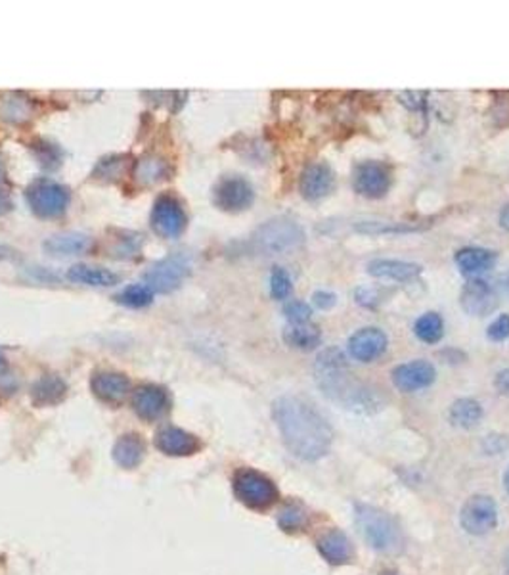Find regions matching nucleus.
Here are the masks:
<instances>
[{
  "label": "nucleus",
  "mask_w": 509,
  "mask_h": 575,
  "mask_svg": "<svg viewBox=\"0 0 509 575\" xmlns=\"http://www.w3.org/2000/svg\"><path fill=\"white\" fill-rule=\"evenodd\" d=\"M285 447L303 460H318L327 455L334 431L320 412L301 398L284 395L272 405Z\"/></svg>",
  "instance_id": "f257e3e1"
},
{
  "label": "nucleus",
  "mask_w": 509,
  "mask_h": 575,
  "mask_svg": "<svg viewBox=\"0 0 509 575\" xmlns=\"http://www.w3.org/2000/svg\"><path fill=\"white\" fill-rule=\"evenodd\" d=\"M314 372L320 389L330 399L339 401L347 409L358 412H372L375 409H381L379 393L353 380L347 357H344L341 349L327 348L325 351H322L316 358Z\"/></svg>",
  "instance_id": "f03ea898"
},
{
  "label": "nucleus",
  "mask_w": 509,
  "mask_h": 575,
  "mask_svg": "<svg viewBox=\"0 0 509 575\" xmlns=\"http://www.w3.org/2000/svg\"><path fill=\"white\" fill-rule=\"evenodd\" d=\"M354 520L362 537L375 550L396 552L400 549V543H403L400 528L387 512L375 507L358 505Z\"/></svg>",
  "instance_id": "7ed1b4c3"
},
{
  "label": "nucleus",
  "mask_w": 509,
  "mask_h": 575,
  "mask_svg": "<svg viewBox=\"0 0 509 575\" xmlns=\"http://www.w3.org/2000/svg\"><path fill=\"white\" fill-rule=\"evenodd\" d=\"M304 242V230L289 217H274L253 232L249 240L253 251L264 256L284 254Z\"/></svg>",
  "instance_id": "20e7f679"
},
{
  "label": "nucleus",
  "mask_w": 509,
  "mask_h": 575,
  "mask_svg": "<svg viewBox=\"0 0 509 575\" xmlns=\"http://www.w3.org/2000/svg\"><path fill=\"white\" fill-rule=\"evenodd\" d=\"M25 200L31 211L41 219H54L65 213L71 194L69 190L50 178H36L25 190Z\"/></svg>",
  "instance_id": "39448f33"
},
{
  "label": "nucleus",
  "mask_w": 509,
  "mask_h": 575,
  "mask_svg": "<svg viewBox=\"0 0 509 575\" xmlns=\"http://www.w3.org/2000/svg\"><path fill=\"white\" fill-rule=\"evenodd\" d=\"M234 491L244 505L254 510H264L278 500V489L266 476L254 470H240L234 479Z\"/></svg>",
  "instance_id": "423d86ee"
},
{
  "label": "nucleus",
  "mask_w": 509,
  "mask_h": 575,
  "mask_svg": "<svg viewBox=\"0 0 509 575\" xmlns=\"http://www.w3.org/2000/svg\"><path fill=\"white\" fill-rule=\"evenodd\" d=\"M192 271L190 259L182 254H173L157 261L148 273L144 275V284L155 294H169L182 286Z\"/></svg>",
  "instance_id": "0eeeda50"
},
{
  "label": "nucleus",
  "mask_w": 509,
  "mask_h": 575,
  "mask_svg": "<svg viewBox=\"0 0 509 575\" xmlns=\"http://www.w3.org/2000/svg\"><path fill=\"white\" fill-rule=\"evenodd\" d=\"M150 223L157 237L178 238L182 232L186 230L188 217H186L185 207H182V204L176 200V197L163 194L157 197L152 207Z\"/></svg>",
  "instance_id": "6e6552de"
},
{
  "label": "nucleus",
  "mask_w": 509,
  "mask_h": 575,
  "mask_svg": "<svg viewBox=\"0 0 509 575\" xmlns=\"http://www.w3.org/2000/svg\"><path fill=\"white\" fill-rule=\"evenodd\" d=\"M254 190L247 178L240 175L223 177L213 188V204L228 213H240L251 207Z\"/></svg>",
  "instance_id": "1a4fd4ad"
},
{
  "label": "nucleus",
  "mask_w": 509,
  "mask_h": 575,
  "mask_svg": "<svg viewBox=\"0 0 509 575\" xmlns=\"http://www.w3.org/2000/svg\"><path fill=\"white\" fill-rule=\"evenodd\" d=\"M391 183H393V175L384 161H377V159L360 161L353 171L354 190L364 197H372V200L384 197L389 192Z\"/></svg>",
  "instance_id": "9d476101"
},
{
  "label": "nucleus",
  "mask_w": 509,
  "mask_h": 575,
  "mask_svg": "<svg viewBox=\"0 0 509 575\" xmlns=\"http://www.w3.org/2000/svg\"><path fill=\"white\" fill-rule=\"evenodd\" d=\"M460 520L464 530L471 535H484L488 531H493L498 524L496 502L486 495L471 497L462 509Z\"/></svg>",
  "instance_id": "9b49d317"
},
{
  "label": "nucleus",
  "mask_w": 509,
  "mask_h": 575,
  "mask_svg": "<svg viewBox=\"0 0 509 575\" xmlns=\"http://www.w3.org/2000/svg\"><path fill=\"white\" fill-rule=\"evenodd\" d=\"M498 290L483 278L469 280L460 296L462 309L471 317H486L498 308Z\"/></svg>",
  "instance_id": "f8f14e48"
},
{
  "label": "nucleus",
  "mask_w": 509,
  "mask_h": 575,
  "mask_svg": "<svg viewBox=\"0 0 509 575\" xmlns=\"http://www.w3.org/2000/svg\"><path fill=\"white\" fill-rule=\"evenodd\" d=\"M335 187V175L334 169L325 164V161H318V164L306 166L301 173L299 190L304 200L318 202L324 200L325 196H330Z\"/></svg>",
  "instance_id": "ddd939ff"
},
{
  "label": "nucleus",
  "mask_w": 509,
  "mask_h": 575,
  "mask_svg": "<svg viewBox=\"0 0 509 575\" xmlns=\"http://www.w3.org/2000/svg\"><path fill=\"white\" fill-rule=\"evenodd\" d=\"M389 339L385 332L377 327H366L356 330L349 338V353L360 363H372L387 351Z\"/></svg>",
  "instance_id": "4468645a"
},
{
  "label": "nucleus",
  "mask_w": 509,
  "mask_h": 575,
  "mask_svg": "<svg viewBox=\"0 0 509 575\" xmlns=\"http://www.w3.org/2000/svg\"><path fill=\"white\" fill-rule=\"evenodd\" d=\"M434 367L424 358H417V361L404 363L393 370V384L400 391H420L434 382Z\"/></svg>",
  "instance_id": "2eb2a0df"
},
{
  "label": "nucleus",
  "mask_w": 509,
  "mask_h": 575,
  "mask_svg": "<svg viewBox=\"0 0 509 575\" xmlns=\"http://www.w3.org/2000/svg\"><path fill=\"white\" fill-rule=\"evenodd\" d=\"M133 405L136 415L144 420H157L169 410V393L159 386H140L135 391Z\"/></svg>",
  "instance_id": "dca6fc26"
},
{
  "label": "nucleus",
  "mask_w": 509,
  "mask_h": 575,
  "mask_svg": "<svg viewBox=\"0 0 509 575\" xmlns=\"http://www.w3.org/2000/svg\"><path fill=\"white\" fill-rule=\"evenodd\" d=\"M366 271L368 275L375 278L408 282L422 275V265L412 263V261H400V259H374L368 263Z\"/></svg>",
  "instance_id": "f3484780"
},
{
  "label": "nucleus",
  "mask_w": 509,
  "mask_h": 575,
  "mask_svg": "<svg viewBox=\"0 0 509 575\" xmlns=\"http://www.w3.org/2000/svg\"><path fill=\"white\" fill-rule=\"evenodd\" d=\"M496 259H498L496 251L488 247H475V246L460 249L456 257H454L460 271L467 277H479L490 271V268L496 265Z\"/></svg>",
  "instance_id": "a211bd4d"
},
{
  "label": "nucleus",
  "mask_w": 509,
  "mask_h": 575,
  "mask_svg": "<svg viewBox=\"0 0 509 575\" xmlns=\"http://www.w3.org/2000/svg\"><path fill=\"white\" fill-rule=\"evenodd\" d=\"M93 391L105 403H119L129 393V378L119 372H98L93 378Z\"/></svg>",
  "instance_id": "6ab92c4d"
},
{
  "label": "nucleus",
  "mask_w": 509,
  "mask_h": 575,
  "mask_svg": "<svg viewBox=\"0 0 509 575\" xmlns=\"http://www.w3.org/2000/svg\"><path fill=\"white\" fill-rule=\"evenodd\" d=\"M157 447L173 457H186L197 451L199 441L180 428H163L157 434Z\"/></svg>",
  "instance_id": "aec40b11"
},
{
  "label": "nucleus",
  "mask_w": 509,
  "mask_h": 575,
  "mask_svg": "<svg viewBox=\"0 0 509 575\" xmlns=\"http://www.w3.org/2000/svg\"><path fill=\"white\" fill-rule=\"evenodd\" d=\"M318 550L324 559L334 566L347 564L353 559L351 541L347 539V535L337 530L327 531L318 539Z\"/></svg>",
  "instance_id": "412c9836"
},
{
  "label": "nucleus",
  "mask_w": 509,
  "mask_h": 575,
  "mask_svg": "<svg viewBox=\"0 0 509 575\" xmlns=\"http://www.w3.org/2000/svg\"><path fill=\"white\" fill-rule=\"evenodd\" d=\"M93 240L81 232H62V235L50 237L43 247L48 251L50 256H60V257H69V256H81L85 251L90 249Z\"/></svg>",
  "instance_id": "4be33fe9"
},
{
  "label": "nucleus",
  "mask_w": 509,
  "mask_h": 575,
  "mask_svg": "<svg viewBox=\"0 0 509 575\" xmlns=\"http://www.w3.org/2000/svg\"><path fill=\"white\" fill-rule=\"evenodd\" d=\"M67 278L71 282L85 284V286H95V288H105L114 286L119 282V277L107 268L102 267H93V265H73L67 271Z\"/></svg>",
  "instance_id": "5701e85b"
},
{
  "label": "nucleus",
  "mask_w": 509,
  "mask_h": 575,
  "mask_svg": "<svg viewBox=\"0 0 509 575\" xmlns=\"http://www.w3.org/2000/svg\"><path fill=\"white\" fill-rule=\"evenodd\" d=\"M284 341L289 348L311 351L320 346L322 332L316 325H311V322H304V325H289L284 330Z\"/></svg>",
  "instance_id": "b1692460"
},
{
  "label": "nucleus",
  "mask_w": 509,
  "mask_h": 575,
  "mask_svg": "<svg viewBox=\"0 0 509 575\" xmlns=\"http://www.w3.org/2000/svg\"><path fill=\"white\" fill-rule=\"evenodd\" d=\"M135 175H136V181L142 185H155L169 178V166L163 157L145 156L136 164Z\"/></svg>",
  "instance_id": "393cba45"
},
{
  "label": "nucleus",
  "mask_w": 509,
  "mask_h": 575,
  "mask_svg": "<svg viewBox=\"0 0 509 575\" xmlns=\"http://www.w3.org/2000/svg\"><path fill=\"white\" fill-rule=\"evenodd\" d=\"M65 384L58 376H43V378L33 386V401L36 405H54L64 399Z\"/></svg>",
  "instance_id": "a878e982"
},
{
  "label": "nucleus",
  "mask_w": 509,
  "mask_h": 575,
  "mask_svg": "<svg viewBox=\"0 0 509 575\" xmlns=\"http://www.w3.org/2000/svg\"><path fill=\"white\" fill-rule=\"evenodd\" d=\"M483 419V407L475 399H458L450 409V420L458 428H475Z\"/></svg>",
  "instance_id": "bb28decb"
},
{
  "label": "nucleus",
  "mask_w": 509,
  "mask_h": 575,
  "mask_svg": "<svg viewBox=\"0 0 509 575\" xmlns=\"http://www.w3.org/2000/svg\"><path fill=\"white\" fill-rule=\"evenodd\" d=\"M115 462L125 469H135L144 457V443L138 436H123L114 449Z\"/></svg>",
  "instance_id": "cd10ccee"
},
{
  "label": "nucleus",
  "mask_w": 509,
  "mask_h": 575,
  "mask_svg": "<svg viewBox=\"0 0 509 575\" xmlns=\"http://www.w3.org/2000/svg\"><path fill=\"white\" fill-rule=\"evenodd\" d=\"M414 334L417 339H422L424 344H436L444 336V322L439 313H424L420 318L415 320L414 325Z\"/></svg>",
  "instance_id": "c85d7f7f"
},
{
  "label": "nucleus",
  "mask_w": 509,
  "mask_h": 575,
  "mask_svg": "<svg viewBox=\"0 0 509 575\" xmlns=\"http://www.w3.org/2000/svg\"><path fill=\"white\" fill-rule=\"evenodd\" d=\"M115 299L121 305H125V308L142 309V308H148V305L154 301V292L145 284H131V286H126L125 290H121L115 296Z\"/></svg>",
  "instance_id": "c756f323"
},
{
  "label": "nucleus",
  "mask_w": 509,
  "mask_h": 575,
  "mask_svg": "<svg viewBox=\"0 0 509 575\" xmlns=\"http://www.w3.org/2000/svg\"><path fill=\"white\" fill-rule=\"evenodd\" d=\"M358 232L364 235H403V232H417L422 230V225H410V223H384V221H364L354 225Z\"/></svg>",
  "instance_id": "7c9ffc66"
},
{
  "label": "nucleus",
  "mask_w": 509,
  "mask_h": 575,
  "mask_svg": "<svg viewBox=\"0 0 509 575\" xmlns=\"http://www.w3.org/2000/svg\"><path fill=\"white\" fill-rule=\"evenodd\" d=\"M278 524L287 533L299 531L306 524V512L303 510L301 505H295V502H291V505H285L282 509V512L278 516Z\"/></svg>",
  "instance_id": "2f4dec72"
},
{
  "label": "nucleus",
  "mask_w": 509,
  "mask_h": 575,
  "mask_svg": "<svg viewBox=\"0 0 509 575\" xmlns=\"http://www.w3.org/2000/svg\"><path fill=\"white\" fill-rule=\"evenodd\" d=\"M291 290H294V284H291V278L287 275L285 268L282 267H274L270 273V294L274 299H285L289 298Z\"/></svg>",
  "instance_id": "473e14b6"
},
{
  "label": "nucleus",
  "mask_w": 509,
  "mask_h": 575,
  "mask_svg": "<svg viewBox=\"0 0 509 575\" xmlns=\"http://www.w3.org/2000/svg\"><path fill=\"white\" fill-rule=\"evenodd\" d=\"M284 315L289 320V325H304V322H311L313 309L308 303L294 299L284 305Z\"/></svg>",
  "instance_id": "72a5a7b5"
},
{
  "label": "nucleus",
  "mask_w": 509,
  "mask_h": 575,
  "mask_svg": "<svg viewBox=\"0 0 509 575\" xmlns=\"http://www.w3.org/2000/svg\"><path fill=\"white\" fill-rule=\"evenodd\" d=\"M354 298L362 305V308H368V309H374L381 303V292L377 290V288L362 286L354 292Z\"/></svg>",
  "instance_id": "f704fd0d"
},
{
  "label": "nucleus",
  "mask_w": 509,
  "mask_h": 575,
  "mask_svg": "<svg viewBox=\"0 0 509 575\" xmlns=\"http://www.w3.org/2000/svg\"><path fill=\"white\" fill-rule=\"evenodd\" d=\"M486 336L490 341H504L509 338V315H500L493 325L488 327Z\"/></svg>",
  "instance_id": "c9c22d12"
},
{
  "label": "nucleus",
  "mask_w": 509,
  "mask_h": 575,
  "mask_svg": "<svg viewBox=\"0 0 509 575\" xmlns=\"http://www.w3.org/2000/svg\"><path fill=\"white\" fill-rule=\"evenodd\" d=\"M313 303L316 305L318 309H322V311H327V309H332L334 305L337 303V296L334 294V292H327V290H318V292H314V296H313Z\"/></svg>",
  "instance_id": "e433bc0d"
},
{
  "label": "nucleus",
  "mask_w": 509,
  "mask_h": 575,
  "mask_svg": "<svg viewBox=\"0 0 509 575\" xmlns=\"http://www.w3.org/2000/svg\"><path fill=\"white\" fill-rule=\"evenodd\" d=\"M496 388H498V391L509 395V368L498 372V376H496Z\"/></svg>",
  "instance_id": "4c0bfd02"
},
{
  "label": "nucleus",
  "mask_w": 509,
  "mask_h": 575,
  "mask_svg": "<svg viewBox=\"0 0 509 575\" xmlns=\"http://www.w3.org/2000/svg\"><path fill=\"white\" fill-rule=\"evenodd\" d=\"M494 288H496L500 296H509V271L498 277Z\"/></svg>",
  "instance_id": "58836bf2"
},
{
  "label": "nucleus",
  "mask_w": 509,
  "mask_h": 575,
  "mask_svg": "<svg viewBox=\"0 0 509 575\" xmlns=\"http://www.w3.org/2000/svg\"><path fill=\"white\" fill-rule=\"evenodd\" d=\"M404 96H406V98H424L425 93H420V95H417V93H406ZM403 102L408 104V100H403ZM424 106H425V100H415L410 107H412V110H424Z\"/></svg>",
  "instance_id": "ea45409f"
},
{
  "label": "nucleus",
  "mask_w": 509,
  "mask_h": 575,
  "mask_svg": "<svg viewBox=\"0 0 509 575\" xmlns=\"http://www.w3.org/2000/svg\"><path fill=\"white\" fill-rule=\"evenodd\" d=\"M10 209H12L10 196H8L5 190H0V215H3V213H8Z\"/></svg>",
  "instance_id": "a19ab883"
},
{
  "label": "nucleus",
  "mask_w": 509,
  "mask_h": 575,
  "mask_svg": "<svg viewBox=\"0 0 509 575\" xmlns=\"http://www.w3.org/2000/svg\"><path fill=\"white\" fill-rule=\"evenodd\" d=\"M500 227L509 232V204L500 213Z\"/></svg>",
  "instance_id": "79ce46f5"
},
{
  "label": "nucleus",
  "mask_w": 509,
  "mask_h": 575,
  "mask_svg": "<svg viewBox=\"0 0 509 575\" xmlns=\"http://www.w3.org/2000/svg\"><path fill=\"white\" fill-rule=\"evenodd\" d=\"M5 368H6V357L3 351H0V370H5Z\"/></svg>",
  "instance_id": "37998d69"
},
{
  "label": "nucleus",
  "mask_w": 509,
  "mask_h": 575,
  "mask_svg": "<svg viewBox=\"0 0 509 575\" xmlns=\"http://www.w3.org/2000/svg\"><path fill=\"white\" fill-rule=\"evenodd\" d=\"M504 481H505V489H507V493H509V470L505 472V478H504Z\"/></svg>",
  "instance_id": "c03bdc74"
},
{
  "label": "nucleus",
  "mask_w": 509,
  "mask_h": 575,
  "mask_svg": "<svg viewBox=\"0 0 509 575\" xmlns=\"http://www.w3.org/2000/svg\"><path fill=\"white\" fill-rule=\"evenodd\" d=\"M3 175H5V166H3V161H0V178H3Z\"/></svg>",
  "instance_id": "a18cd8bd"
},
{
  "label": "nucleus",
  "mask_w": 509,
  "mask_h": 575,
  "mask_svg": "<svg viewBox=\"0 0 509 575\" xmlns=\"http://www.w3.org/2000/svg\"><path fill=\"white\" fill-rule=\"evenodd\" d=\"M3 251H5V249H3V247H0V257H3V256H5V254H3Z\"/></svg>",
  "instance_id": "49530a36"
}]
</instances>
